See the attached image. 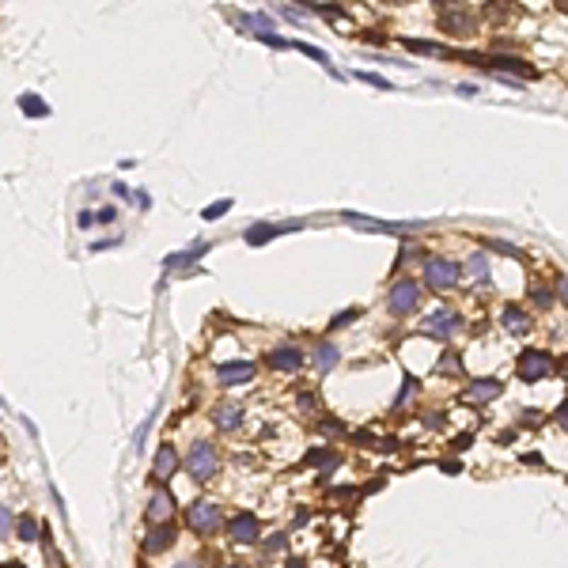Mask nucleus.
Instances as JSON below:
<instances>
[{"label": "nucleus", "instance_id": "obj_5", "mask_svg": "<svg viewBox=\"0 0 568 568\" xmlns=\"http://www.w3.org/2000/svg\"><path fill=\"white\" fill-rule=\"evenodd\" d=\"M190 527L198 534H212L220 527V508L209 504V500H198V504H190Z\"/></svg>", "mask_w": 568, "mask_h": 568}, {"label": "nucleus", "instance_id": "obj_27", "mask_svg": "<svg viewBox=\"0 0 568 568\" xmlns=\"http://www.w3.org/2000/svg\"><path fill=\"white\" fill-rule=\"evenodd\" d=\"M530 296H534V303H542V307H550V303H553V296H550V292H542V288H534Z\"/></svg>", "mask_w": 568, "mask_h": 568}, {"label": "nucleus", "instance_id": "obj_20", "mask_svg": "<svg viewBox=\"0 0 568 568\" xmlns=\"http://www.w3.org/2000/svg\"><path fill=\"white\" fill-rule=\"evenodd\" d=\"M16 534H19L23 542H35V538H38V523H35V519H23V523L16 527Z\"/></svg>", "mask_w": 568, "mask_h": 568}, {"label": "nucleus", "instance_id": "obj_15", "mask_svg": "<svg viewBox=\"0 0 568 568\" xmlns=\"http://www.w3.org/2000/svg\"><path fill=\"white\" fill-rule=\"evenodd\" d=\"M296 224H288V227H280V224H258V227H250L246 232V243L250 246H261L266 239H273V235H280V232H292Z\"/></svg>", "mask_w": 568, "mask_h": 568}, {"label": "nucleus", "instance_id": "obj_12", "mask_svg": "<svg viewBox=\"0 0 568 568\" xmlns=\"http://www.w3.org/2000/svg\"><path fill=\"white\" fill-rule=\"evenodd\" d=\"M458 326H462V319H458L455 311H440V314H432V319H428V334H436V337H451Z\"/></svg>", "mask_w": 568, "mask_h": 568}, {"label": "nucleus", "instance_id": "obj_4", "mask_svg": "<svg viewBox=\"0 0 568 568\" xmlns=\"http://www.w3.org/2000/svg\"><path fill=\"white\" fill-rule=\"evenodd\" d=\"M553 371V356L542 353V348H527V353L519 356V375L527 379V383H534V379L550 375Z\"/></svg>", "mask_w": 568, "mask_h": 568}, {"label": "nucleus", "instance_id": "obj_33", "mask_svg": "<svg viewBox=\"0 0 568 568\" xmlns=\"http://www.w3.org/2000/svg\"><path fill=\"white\" fill-rule=\"evenodd\" d=\"M4 568H23V564H4Z\"/></svg>", "mask_w": 568, "mask_h": 568}, {"label": "nucleus", "instance_id": "obj_7", "mask_svg": "<svg viewBox=\"0 0 568 568\" xmlns=\"http://www.w3.org/2000/svg\"><path fill=\"white\" fill-rule=\"evenodd\" d=\"M216 379H220L224 387L250 383V379H254V364H250V360H232V364H220V368H216Z\"/></svg>", "mask_w": 568, "mask_h": 568}, {"label": "nucleus", "instance_id": "obj_14", "mask_svg": "<svg viewBox=\"0 0 568 568\" xmlns=\"http://www.w3.org/2000/svg\"><path fill=\"white\" fill-rule=\"evenodd\" d=\"M496 394H500V383H496V379H474L470 390H466V398H474V402H493Z\"/></svg>", "mask_w": 568, "mask_h": 568}, {"label": "nucleus", "instance_id": "obj_18", "mask_svg": "<svg viewBox=\"0 0 568 568\" xmlns=\"http://www.w3.org/2000/svg\"><path fill=\"white\" fill-rule=\"evenodd\" d=\"M489 69H504V72H519V76H534V69L527 61H516V57H489Z\"/></svg>", "mask_w": 568, "mask_h": 568}, {"label": "nucleus", "instance_id": "obj_24", "mask_svg": "<svg viewBox=\"0 0 568 568\" xmlns=\"http://www.w3.org/2000/svg\"><path fill=\"white\" fill-rule=\"evenodd\" d=\"M466 269L474 273V277H485V269H489V266H485V254H474V258H470V266H466Z\"/></svg>", "mask_w": 568, "mask_h": 568}, {"label": "nucleus", "instance_id": "obj_22", "mask_svg": "<svg viewBox=\"0 0 568 568\" xmlns=\"http://www.w3.org/2000/svg\"><path fill=\"white\" fill-rule=\"evenodd\" d=\"M16 530V523H12V511L8 508H0V538H8V534Z\"/></svg>", "mask_w": 568, "mask_h": 568}, {"label": "nucleus", "instance_id": "obj_6", "mask_svg": "<svg viewBox=\"0 0 568 568\" xmlns=\"http://www.w3.org/2000/svg\"><path fill=\"white\" fill-rule=\"evenodd\" d=\"M144 519L152 523V527H159V523H171V519H174V496H171V489H156V493H152Z\"/></svg>", "mask_w": 568, "mask_h": 568}, {"label": "nucleus", "instance_id": "obj_25", "mask_svg": "<svg viewBox=\"0 0 568 568\" xmlns=\"http://www.w3.org/2000/svg\"><path fill=\"white\" fill-rule=\"evenodd\" d=\"M227 209H232V201H220V205H209V209H205V216H209V220H216V216H224Z\"/></svg>", "mask_w": 568, "mask_h": 568}, {"label": "nucleus", "instance_id": "obj_11", "mask_svg": "<svg viewBox=\"0 0 568 568\" xmlns=\"http://www.w3.org/2000/svg\"><path fill=\"white\" fill-rule=\"evenodd\" d=\"M337 360H341V348L330 345V341H322V345H314V353H311V368L314 371H330Z\"/></svg>", "mask_w": 568, "mask_h": 568}, {"label": "nucleus", "instance_id": "obj_8", "mask_svg": "<svg viewBox=\"0 0 568 568\" xmlns=\"http://www.w3.org/2000/svg\"><path fill=\"white\" fill-rule=\"evenodd\" d=\"M227 534H232L235 542H243V545H250V542H258V534H261V527H258V519L254 516H235V519H227Z\"/></svg>", "mask_w": 568, "mask_h": 568}, {"label": "nucleus", "instance_id": "obj_21", "mask_svg": "<svg viewBox=\"0 0 568 568\" xmlns=\"http://www.w3.org/2000/svg\"><path fill=\"white\" fill-rule=\"evenodd\" d=\"M307 458H311L314 466H322V470H330V466L337 462V455H334V451H311Z\"/></svg>", "mask_w": 568, "mask_h": 568}, {"label": "nucleus", "instance_id": "obj_10", "mask_svg": "<svg viewBox=\"0 0 568 568\" xmlns=\"http://www.w3.org/2000/svg\"><path fill=\"white\" fill-rule=\"evenodd\" d=\"M269 368H277V371H300L303 368V353L300 348H277V353H269Z\"/></svg>", "mask_w": 568, "mask_h": 568}, {"label": "nucleus", "instance_id": "obj_23", "mask_svg": "<svg viewBox=\"0 0 568 568\" xmlns=\"http://www.w3.org/2000/svg\"><path fill=\"white\" fill-rule=\"evenodd\" d=\"M284 545H288V538H284V534H269V538H266V553H280Z\"/></svg>", "mask_w": 568, "mask_h": 568}, {"label": "nucleus", "instance_id": "obj_17", "mask_svg": "<svg viewBox=\"0 0 568 568\" xmlns=\"http://www.w3.org/2000/svg\"><path fill=\"white\" fill-rule=\"evenodd\" d=\"M527 314H523L519 307H504V330L508 334H516V337H523V334H527Z\"/></svg>", "mask_w": 568, "mask_h": 568}, {"label": "nucleus", "instance_id": "obj_16", "mask_svg": "<svg viewBox=\"0 0 568 568\" xmlns=\"http://www.w3.org/2000/svg\"><path fill=\"white\" fill-rule=\"evenodd\" d=\"M216 424H220L224 432H235L239 424H243V409L239 406H220L216 409Z\"/></svg>", "mask_w": 568, "mask_h": 568}, {"label": "nucleus", "instance_id": "obj_13", "mask_svg": "<svg viewBox=\"0 0 568 568\" xmlns=\"http://www.w3.org/2000/svg\"><path fill=\"white\" fill-rule=\"evenodd\" d=\"M174 470H178V455H174V447L163 443L159 451H156V477H159V482H167Z\"/></svg>", "mask_w": 568, "mask_h": 568}, {"label": "nucleus", "instance_id": "obj_26", "mask_svg": "<svg viewBox=\"0 0 568 568\" xmlns=\"http://www.w3.org/2000/svg\"><path fill=\"white\" fill-rule=\"evenodd\" d=\"M364 84H371V87H390V80H383V76H371V72H356Z\"/></svg>", "mask_w": 568, "mask_h": 568}, {"label": "nucleus", "instance_id": "obj_19", "mask_svg": "<svg viewBox=\"0 0 568 568\" xmlns=\"http://www.w3.org/2000/svg\"><path fill=\"white\" fill-rule=\"evenodd\" d=\"M19 106H23V114H30V118H42V114H46L50 110V106L46 103H42V99H35V95H23V99H19Z\"/></svg>", "mask_w": 568, "mask_h": 568}, {"label": "nucleus", "instance_id": "obj_2", "mask_svg": "<svg viewBox=\"0 0 568 568\" xmlns=\"http://www.w3.org/2000/svg\"><path fill=\"white\" fill-rule=\"evenodd\" d=\"M186 470H190V477H198V482H205V477L216 474V451L209 440H198L190 447V455H186Z\"/></svg>", "mask_w": 568, "mask_h": 568}, {"label": "nucleus", "instance_id": "obj_32", "mask_svg": "<svg viewBox=\"0 0 568 568\" xmlns=\"http://www.w3.org/2000/svg\"><path fill=\"white\" fill-rule=\"evenodd\" d=\"M224 568H246V564H224Z\"/></svg>", "mask_w": 568, "mask_h": 568}, {"label": "nucleus", "instance_id": "obj_9", "mask_svg": "<svg viewBox=\"0 0 568 568\" xmlns=\"http://www.w3.org/2000/svg\"><path fill=\"white\" fill-rule=\"evenodd\" d=\"M171 545H174V527H171V523H159V527L148 530L144 553H163V550H171Z\"/></svg>", "mask_w": 568, "mask_h": 568}, {"label": "nucleus", "instance_id": "obj_31", "mask_svg": "<svg viewBox=\"0 0 568 568\" xmlns=\"http://www.w3.org/2000/svg\"><path fill=\"white\" fill-rule=\"evenodd\" d=\"M174 568H198V564H193V561H182V564H174Z\"/></svg>", "mask_w": 568, "mask_h": 568}, {"label": "nucleus", "instance_id": "obj_29", "mask_svg": "<svg viewBox=\"0 0 568 568\" xmlns=\"http://www.w3.org/2000/svg\"><path fill=\"white\" fill-rule=\"evenodd\" d=\"M319 428H322V432H341V424H337V421H322Z\"/></svg>", "mask_w": 568, "mask_h": 568}, {"label": "nucleus", "instance_id": "obj_30", "mask_svg": "<svg viewBox=\"0 0 568 568\" xmlns=\"http://www.w3.org/2000/svg\"><path fill=\"white\" fill-rule=\"evenodd\" d=\"M95 224V212H80V227H91Z\"/></svg>", "mask_w": 568, "mask_h": 568}, {"label": "nucleus", "instance_id": "obj_3", "mask_svg": "<svg viewBox=\"0 0 568 568\" xmlns=\"http://www.w3.org/2000/svg\"><path fill=\"white\" fill-rule=\"evenodd\" d=\"M417 300H421V288H417V280H409V277H402L394 288H390V300H387V307L394 311V314H409V311H417Z\"/></svg>", "mask_w": 568, "mask_h": 568}, {"label": "nucleus", "instance_id": "obj_1", "mask_svg": "<svg viewBox=\"0 0 568 568\" xmlns=\"http://www.w3.org/2000/svg\"><path fill=\"white\" fill-rule=\"evenodd\" d=\"M458 277H462V269H458L455 261H443V258H428V261H424V284L436 288V292L455 288Z\"/></svg>", "mask_w": 568, "mask_h": 568}, {"label": "nucleus", "instance_id": "obj_28", "mask_svg": "<svg viewBox=\"0 0 568 568\" xmlns=\"http://www.w3.org/2000/svg\"><path fill=\"white\" fill-rule=\"evenodd\" d=\"M95 216H99V224H110L118 212H114V209H103V212H95Z\"/></svg>", "mask_w": 568, "mask_h": 568}]
</instances>
